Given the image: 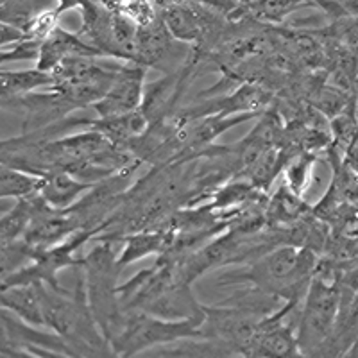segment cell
<instances>
[{
    "label": "cell",
    "instance_id": "cell-1",
    "mask_svg": "<svg viewBox=\"0 0 358 358\" xmlns=\"http://www.w3.org/2000/svg\"><path fill=\"white\" fill-rule=\"evenodd\" d=\"M319 255L308 248L280 245L264 257L217 276V287H252L283 303L301 305L317 268Z\"/></svg>",
    "mask_w": 358,
    "mask_h": 358
},
{
    "label": "cell",
    "instance_id": "cell-2",
    "mask_svg": "<svg viewBox=\"0 0 358 358\" xmlns=\"http://www.w3.org/2000/svg\"><path fill=\"white\" fill-rule=\"evenodd\" d=\"M113 244L115 242L110 241L97 242V245L81 258L88 306L95 322L110 342L126 321V310L118 294V278L124 268L118 265Z\"/></svg>",
    "mask_w": 358,
    "mask_h": 358
},
{
    "label": "cell",
    "instance_id": "cell-3",
    "mask_svg": "<svg viewBox=\"0 0 358 358\" xmlns=\"http://www.w3.org/2000/svg\"><path fill=\"white\" fill-rule=\"evenodd\" d=\"M201 326L199 321H167L134 310L126 312V321L111 338V346L120 358H136L172 342L201 338Z\"/></svg>",
    "mask_w": 358,
    "mask_h": 358
},
{
    "label": "cell",
    "instance_id": "cell-4",
    "mask_svg": "<svg viewBox=\"0 0 358 358\" xmlns=\"http://www.w3.org/2000/svg\"><path fill=\"white\" fill-rule=\"evenodd\" d=\"M341 290L334 281L313 276L297 310V342L308 358H317L331 337L341 312Z\"/></svg>",
    "mask_w": 358,
    "mask_h": 358
},
{
    "label": "cell",
    "instance_id": "cell-5",
    "mask_svg": "<svg viewBox=\"0 0 358 358\" xmlns=\"http://www.w3.org/2000/svg\"><path fill=\"white\" fill-rule=\"evenodd\" d=\"M120 65H102L99 57L72 56L52 70V90L65 95L79 110L101 101L117 78Z\"/></svg>",
    "mask_w": 358,
    "mask_h": 358
},
{
    "label": "cell",
    "instance_id": "cell-6",
    "mask_svg": "<svg viewBox=\"0 0 358 358\" xmlns=\"http://www.w3.org/2000/svg\"><path fill=\"white\" fill-rule=\"evenodd\" d=\"M97 231L86 229V231L73 233L62 244L52 245L49 249L38 251L36 257L33 258L31 264L22 267L17 273L9 274L2 278V289L15 285H34V283H45V285L52 287L56 290H63L65 287L59 283L57 274L62 273L63 268L76 267L81 264V258H76V251L83 248L88 241H94L97 236Z\"/></svg>",
    "mask_w": 358,
    "mask_h": 358
},
{
    "label": "cell",
    "instance_id": "cell-7",
    "mask_svg": "<svg viewBox=\"0 0 358 358\" xmlns=\"http://www.w3.org/2000/svg\"><path fill=\"white\" fill-rule=\"evenodd\" d=\"M276 94L257 83H242L233 92L213 97L197 99L188 106H181L176 113L179 120H196L204 117H235L242 113H265L273 108Z\"/></svg>",
    "mask_w": 358,
    "mask_h": 358
},
{
    "label": "cell",
    "instance_id": "cell-8",
    "mask_svg": "<svg viewBox=\"0 0 358 358\" xmlns=\"http://www.w3.org/2000/svg\"><path fill=\"white\" fill-rule=\"evenodd\" d=\"M297 303H285L264 317L248 348V358H308L297 342Z\"/></svg>",
    "mask_w": 358,
    "mask_h": 358
},
{
    "label": "cell",
    "instance_id": "cell-9",
    "mask_svg": "<svg viewBox=\"0 0 358 358\" xmlns=\"http://www.w3.org/2000/svg\"><path fill=\"white\" fill-rule=\"evenodd\" d=\"M262 319L264 317L258 313L238 308V306L226 305V303L212 306L204 305V322L201 326V338H210V341L226 344L236 353L245 357L252 335L257 331Z\"/></svg>",
    "mask_w": 358,
    "mask_h": 358
},
{
    "label": "cell",
    "instance_id": "cell-10",
    "mask_svg": "<svg viewBox=\"0 0 358 358\" xmlns=\"http://www.w3.org/2000/svg\"><path fill=\"white\" fill-rule=\"evenodd\" d=\"M2 108L22 118V133L47 129L79 110L72 101L52 88L50 92H33L22 97L2 99Z\"/></svg>",
    "mask_w": 358,
    "mask_h": 358
},
{
    "label": "cell",
    "instance_id": "cell-11",
    "mask_svg": "<svg viewBox=\"0 0 358 358\" xmlns=\"http://www.w3.org/2000/svg\"><path fill=\"white\" fill-rule=\"evenodd\" d=\"M145 66L136 63H124L117 72V78L111 83L106 95L99 102H95L92 110L97 113V118L117 117L131 111L140 110L145 90Z\"/></svg>",
    "mask_w": 358,
    "mask_h": 358
},
{
    "label": "cell",
    "instance_id": "cell-12",
    "mask_svg": "<svg viewBox=\"0 0 358 358\" xmlns=\"http://www.w3.org/2000/svg\"><path fill=\"white\" fill-rule=\"evenodd\" d=\"M174 36L167 29L163 17L159 15L152 24L138 27L134 41V63L145 69L162 70L172 73L183 65L185 59H179L174 50Z\"/></svg>",
    "mask_w": 358,
    "mask_h": 358
},
{
    "label": "cell",
    "instance_id": "cell-13",
    "mask_svg": "<svg viewBox=\"0 0 358 358\" xmlns=\"http://www.w3.org/2000/svg\"><path fill=\"white\" fill-rule=\"evenodd\" d=\"M315 8L317 0H242L241 6L229 15V20H255L271 27L287 25L290 15L299 9Z\"/></svg>",
    "mask_w": 358,
    "mask_h": 358
},
{
    "label": "cell",
    "instance_id": "cell-14",
    "mask_svg": "<svg viewBox=\"0 0 358 358\" xmlns=\"http://www.w3.org/2000/svg\"><path fill=\"white\" fill-rule=\"evenodd\" d=\"M72 56L102 57L99 50L86 43L78 33H70L66 29L57 27L52 36L41 43L40 56L36 59V69L43 70V72H52L65 59Z\"/></svg>",
    "mask_w": 358,
    "mask_h": 358
},
{
    "label": "cell",
    "instance_id": "cell-15",
    "mask_svg": "<svg viewBox=\"0 0 358 358\" xmlns=\"http://www.w3.org/2000/svg\"><path fill=\"white\" fill-rule=\"evenodd\" d=\"M313 213V204H308L305 197L297 196L281 183L276 194L268 197L265 206V224L268 229H290Z\"/></svg>",
    "mask_w": 358,
    "mask_h": 358
},
{
    "label": "cell",
    "instance_id": "cell-16",
    "mask_svg": "<svg viewBox=\"0 0 358 358\" xmlns=\"http://www.w3.org/2000/svg\"><path fill=\"white\" fill-rule=\"evenodd\" d=\"M86 129L97 131L102 136H106L111 143L126 149L133 140L140 138L149 129V122L142 111L136 110L126 115H117V117L92 118Z\"/></svg>",
    "mask_w": 358,
    "mask_h": 358
},
{
    "label": "cell",
    "instance_id": "cell-17",
    "mask_svg": "<svg viewBox=\"0 0 358 358\" xmlns=\"http://www.w3.org/2000/svg\"><path fill=\"white\" fill-rule=\"evenodd\" d=\"M50 204L36 194V196L24 197V199H17L15 206L9 210L8 213L2 215L0 219V236H2V244H11L15 241L24 238L27 229L31 228V224L34 222L41 212H45Z\"/></svg>",
    "mask_w": 358,
    "mask_h": 358
},
{
    "label": "cell",
    "instance_id": "cell-18",
    "mask_svg": "<svg viewBox=\"0 0 358 358\" xmlns=\"http://www.w3.org/2000/svg\"><path fill=\"white\" fill-rule=\"evenodd\" d=\"M0 303H2V308L11 312L13 315H17L27 324L34 326V328H47L36 283L2 289Z\"/></svg>",
    "mask_w": 358,
    "mask_h": 358
},
{
    "label": "cell",
    "instance_id": "cell-19",
    "mask_svg": "<svg viewBox=\"0 0 358 358\" xmlns=\"http://www.w3.org/2000/svg\"><path fill=\"white\" fill-rule=\"evenodd\" d=\"M94 187L95 185L85 183L66 172H50V174L43 176L40 196L56 210H66L78 203L86 192Z\"/></svg>",
    "mask_w": 358,
    "mask_h": 358
},
{
    "label": "cell",
    "instance_id": "cell-20",
    "mask_svg": "<svg viewBox=\"0 0 358 358\" xmlns=\"http://www.w3.org/2000/svg\"><path fill=\"white\" fill-rule=\"evenodd\" d=\"M120 242H124V248L117 260L124 268L151 255H163L171 245V235L165 229H143L126 235Z\"/></svg>",
    "mask_w": 358,
    "mask_h": 358
},
{
    "label": "cell",
    "instance_id": "cell-21",
    "mask_svg": "<svg viewBox=\"0 0 358 358\" xmlns=\"http://www.w3.org/2000/svg\"><path fill=\"white\" fill-rule=\"evenodd\" d=\"M54 79L50 72L40 69L27 70H6L0 72V86H2V99H15L22 95L33 94L38 88L49 86L52 88Z\"/></svg>",
    "mask_w": 358,
    "mask_h": 358
},
{
    "label": "cell",
    "instance_id": "cell-22",
    "mask_svg": "<svg viewBox=\"0 0 358 358\" xmlns=\"http://www.w3.org/2000/svg\"><path fill=\"white\" fill-rule=\"evenodd\" d=\"M43 176L31 174L20 169L4 167L0 171V197H13V199H24V197L36 196L41 192Z\"/></svg>",
    "mask_w": 358,
    "mask_h": 358
},
{
    "label": "cell",
    "instance_id": "cell-23",
    "mask_svg": "<svg viewBox=\"0 0 358 358\" xmlns=\"http://www.w3.org/2000/svg\"><path fill=\"white\" fill-rule=\"evenodd\" d=\"M317 162V155H310V152H297L287 163L285 171H283V183L297 194V196L305 197L306 190L312 181V171Z\"/></svg>",
    "mask_w": 358,
    "mask_h": 358
},
{
    "label": "cell",
    "instance_id": "cell-24",
    "mask_svg": "<svg viewBox=\"0 0 358 358\" xmlns=\"http://www.w3.org/2000/svg\"><path fill=\"white\" fill-rule=\"evenodd\" d=\"M115 13L133 22L136 27L152 24L162 15L155 0H120Z\"/></svg>",
    "mask_w": 358,
    "mask_h": 358
},
{
    "label": "cell",
    "instance_id": "cell-25",
    "mask_svg": "<svg viewBox=\"0 0 358 358\" xmlns=\"http://www.w3.org/2000/svg\"><path fill=\"white\" fill-rule=\"evenodd\" d=\"M36 13L33 0H0V20H2V24L22 29L24 33Z\"/></svg>",
    "mask_w": 358,
    "mask_h": 358
},
{
    "label": "cell",
    "instance_id": "cell-26",
    "mask_svg": "<svg viewBox=\"0 0 358 358\" xmlns=\"http://www.w3.org/2000/svg\"><path fill=\"white\" fill-rule=\"evenodd\" d=\"M326 34H330L335 41L344 45L358 59V18L338 17L322 25Z\"/></svg>",
    "mask_w": 358,
    "mask_h": 358
},
{
    "label": "cell",
    "instance_id": "cell-27",
    "mask_svg": "<svg viewBox=\"0 0 358 358\" xmlns=\"http://www.w3.org/2000/svg\"><path fill=\"white\" fill-rule=\"evenodd\" d=\"M59 27V15H57L56 8L52 9H41L34 15L31 24L25 29V38L36 40L43 43L45 40H49L52 33Z\"/></svg>",
    "mask_w": 358,
    "mask_h": 358
},
{
    "label": "cell",
    "instance_id": "cell-28",
    "mask_svg": "<svg viewBox=\"0 0 358 358\" xmlns=\"http://www.w3.org/2000/svg\"><path fill=\"white\" fill-rule=\"evenodd\" d=\"M40 49H41V41L31 40V38H24V40L17 41V43L2 47L0 59H2V63L36 62L38 56H40Z\"/></svg>",
    "mask_w": 358,
    "mask_h": 358
},
{
    "label": "cell",
    "instance_id": "cell-29",
    "mask_svg": "<svg viewBox=\"0 0 358 358\" xmlns=\"http://www.w3.org/2000/svg\"><path fill=\"white\" fill-rule=\"evenodd\" d=\"M2 358H76L72 355L47 350L40 346H15L2 342Z\"/></svg>",
    "mask_w": 358,
    "mask_h": 358
},
{
    "label": "cell",
    "instance_id": "cell-30",
    "mask_svg": "<svg viewBox=\"0 0 358 358\" xmlns=\"http://www.w3.org/2000/svg\"><path fill=\"white\" fill-rule=\"evenodd\" d=\"M199 2H203V4L210 6V8L217 9V11L224 13L226 17H229L241 6L242 0H199Z\"/></svg>",
    "mask_w": 358,
    "mask_h": 358
},
{
    "label": "cell",
    "instance_id": "cell-31",
    "mask_svg": "<svg viewBox=\"0 0 358 358\" xmlns=\"http://www.w3.org/2000/svg\"><path fill=\"white\" fill-rule=\"evenodd\" d=\"M344 163L348 167L358 176V136L353 140V143L350 145V149L346 151V156H344Z\"/></svg>",
    "mask_w": 358,
    "mask_h": 358
},
{
    "label": "cell",
    "instance_id": "cell-32",
    "mask_svg": "<svg viewBox=\"0 0 358 358\" xmlns=\"http://www.w3.org/2000/svg\"><path fill=\"white\" fill-rule=\"evenodd\" d=\"M85 2L86 0H57L56 11H57V15L62 17L63 13L70 11V9H81Z\"/></svg>",
    "mask_w": 358,
    "mask_h": 358
},
{
    "label": "cell",
    "instance_id": "cell-33",
    "mask_svg": "<svg viewBox=\"0 0 358 358\" xmlns=\"http://www.w3.org/2000/svg\"><path fill=\"white\" fill-rule=\"evenodd\" d=\"M342 358H358V341L355 342L353 346L350 348V350H348V353L344 355V357Z\"/></svg>",
    "mask_w": 358,
    "mask_h": 358
},
{
    "label": "cell",
    "instance_id": "cell-34",
    "mask_svg": "<svg viewBox=\"0 0 358 358\" xmlns=\"http://www.w3.org/2000/svg\"><path fill=\"white\" fill-rule=\"evenodd\" d=\"M78 358H81V357H78Z\"/></svg>",
    "mask_w": 358,
    "mask_h": 358
}]
</instances>
